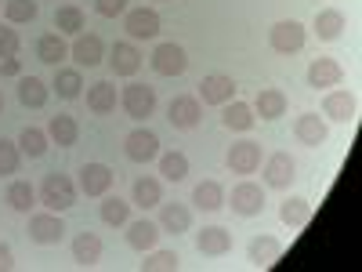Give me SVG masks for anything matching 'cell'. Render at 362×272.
Listing matches in <instances>:
<instances>
[{"label":"cell","mask_w":362,"mask_h":272,"mask_svg":"<svg viewBox=\"0 0 362 272\" xmlns=\"http://www.w3.org/2000/svg\"><path fill=\"white\" fill-rule=\"evenodd\" d=\"M40 200L47 210H69L76 207V186H73V178L69 174H47L44 178V186H40Z\"/></svg>","instance_id":"cell-1"},{"label":"cell","mask_w":362,"mask_h":272,"mask_svg":"<svg viewBox=\"0 0 362 272\" xmlns=\"http://www.w3.org/2000/svg\"><path fill=\"white\" fill-rule=\"evenodd\" d=\"M268 44L279 55H293V51L305 47V26L293 22V18H283V22H276L268 29Z\"/></svg>","instance_id":"cell-2"},{"label":"cell","mask_w":362,"mask_h":272,"mask_svg":"<svg viewBox=\"0 0 362 272\" xmlns=\"http://www.w3.org/2000/svg\"><path fill=\"white\" fill-rule=\"evenodd\" d=\"M66 236V222L58 218V210H44V215H33L29 218V239L40 247H51Z\"/></svg>","instance_id":"cell-3"},{"label":"cell","mask_w":362,"mask_h":272,"mask_svg":"<svg viewBox=\"0 0 362 272\" xmlns=\"http://www.w3.org/2000/svg\"><path fill=\"white\" fill-rule=\"evenodd\" d=\"M119 102H124L127 116L145 120V116H153V109H156V91L148 84H127L124 95H119Z\"/></svg>","instance_id":"cell-4"},{"label":"cell","mask_w":362,"mask_h":272,"mask_svg":"<svg viewBox=\"0 0 362 272\" xmlns=\"http://www.w3.org/2000/svg\"><path fill=\"white\" fill-rule=\"evenodd\" d=\"M124 153H127V160H134V164H148V160H156V157H160V138H156L153 131L138 128V131L127 135Z\"/></svg>","instance_id":"cell-5"},{"label":"cell","mask_w":362,"mask_h":272,"mask_svg":"<svg viewBox=\"0 0 362 272\" xmlns=\"http://www.w3.org/2000/svg\"><path fill=\"white\" fill-rule=\"evenodd\" d=\"M185 66H189V58H185V47L181 44H160L153 51V69L160 76H181Z\"/></svg>","instance_id":"cell-6"},{"label":"cell","mask_w":362,"mask_h":272,"mask_svg":"<svg viewBox=\"0 0 362 272\" xmlns=\"http://www.w3.org/2000/svg\"><path fill=\"white\" fill-rule=\"evenodd\" d=\"M232 210L243 218H254L264 210V193L261 186H254V181H239V186L232 189Z\"/></svg>","instance_id":"cell-7"},{"label":"cell","mask_w":362,"mask_h":272,"mask_svg":"<svg viewBox=\"0 0 362 272\" xmlns=\"http://www.w3.org/2000/svg\"><path fill=\"white\" fill-rule=\"evenodd\" d=\"M261 167V145L257 142H235L228 149V171L232 174H254Z\"/></svg>","instance_id":"cell-8"},{"label":"cell","mask_w":362,"mask_h":272,"mask_svg":"<svg viewBox=\"0 0 362 272\" xmlns=\"http://www.w3.org/2000/svg\"><path fill=\"white\" fill-rule=\"evenodd\" d=\"M322 113L329 120H337V124H351L355 113H358V98L351 95V91H329V95L322 98Z\"/></svg>","instance_id":"cell-9"},{"label":"cell","mask_w":362,"mask_h":272,"mask_svg":"<svg viewBox=\"0 0 362 272\" xmlns=\"http://www.w3.org/2000/svg\"><path fill=\"white\" fill-rule=\"evenodd\" d=\"M199 98H192V95H177V98H170V106H167V120L174 128H181V131H189V128H196L199 124Z\"/></svg>","instance_id":"cell-10"},{"label":"cell","mask_w":362,"mask_h":272,"mask_svg":"<svg viewBox=\"0 0 362 272\" xmlns=\"http://www.w3.org/2000/svg\"><path fill=\"white\" fill-rule=\"evenodd\" d=\"M293 135H297V142L319 149V145L329 138V128H326V120H322L319 113H305V116L293 120Z\"/></svg>","instance_id":"cell-11"},{"label":"cell","mask_w":362,"mask_h":272,"mask_svg":"<svg viewBox=\"0 0 362 272\" xmlns=\"http://www.w3.org/2000/svg\"><path fill=\"white\" fill-rule=\"evenodd\" d=\"M124 29H127L134 40H153L160 33V15L153 8H134V11H127Z\"/></svg>","instance_id":"cell-12"},{"label":"cell","mask_w":362,"mask_h":272,"mask_svg":"<svg viewBox=\"0 0 362 272\" xmlns=\"http://www.w3.org/2000/svg\"><path fill=\"white\" fill-rule=\"evenodd\" d=\"M199 95H203L206 106H225V102H232V95H235V84H232V76H225V73H210V76H203V84H199Z\"/></svg>","instance_id":"cell-13"},{"label":"cell","mask_w":362,"mask_h":272,"mask_svg":"<svg viewBox=\"0 0 362 272\" xmlns=\"http://www.w3.org/2000/svg\"><path fill=\"white\" fill-rule=\"evenodd\" d=\"M196 251L206 254V258H221V254H228V251H232V232L221 229V225L203 229V232L196 236Z\"/></svg>","instance_id":"cell-14"},{"label":"cell","mask_w":362,"mask_h":272,"mask_svg":"<svg viewBox=\"0 0 362 272\" xmlns=\"http://www.w3.org/2000/svg\"><path fill=\"white\" fill-rule=\"evenodd\" d=\"M112 186V171L105 164H83L80 167V189L87 196H105Z\"/></svg>","instance_id":"cell-15"},{"label":"cell","mask_w":362,"mask_h":272,"mask_svg":"<svg viewBox=\"0 0 362 272\" xmlns=\"http://www.w3.org/2000/svg\"><path fill=\"white\" fill-rule=\"evenodd\" d=\"M344 76L341 62H334V58H315V62L308 66V87L315 91H326V87H337Z\"/></svg>","instance_id":"cell-16"},{"label":"cell","mask_w":362,"mask_h":272,"mask_svg":"<svg viewBox=\"0 0 362 272\" xmlns=\"http://www.w3.org/2000/svg\"><path fill=\"white\" fill-rule=\"evenodd\" d=\"M264 181L272 189H286L290 181H293V160H290V153H272L268 160H264Z\"/></svg>","instance_id":"cell-17"},{"label":"cell","mask_w":362,"mask_h":272,"mask_svg":"<svg viewBox=\"0 0 362 272\" xmlns=\"http://www.w3.org/2000/svg\"><path fill=\"white\" fill-rule=\"evenodd\" d=\"M109 66H112L116 76H134V73L141 69V55H138L134 44H112V51H109Z\"/></svg>","instance_id":"cell-18"},{"label":"cell","mask_w":362,"mask_h":272,"mask_svg":"<svg viewBox=\"0 0 362 272\" xmlns=\"http://www.w3.org/2000/svg\"><path fill=\"white\" fill-rule=\"evenodd\" d=\"M250 109H254L261 120H279V116L286 113V95H283V91H276V87H261Z\"/></svg>","instance_id":"cell-19"},{"label":"cell","mask_w":362,"mask_h":272,"mask_svg":"<svg viewBox=\"0 0 362 272\" xmlns=\"http://www.w3.org/2000/svg\"><path fill=\"white\" fill-rule=\"evenodd\" d=\"M102 55H105V44H102V37H95V33H80L76 37V44H73V58H76V66H98L102 62Z\"/></svg>","instance_id":"cell-20"},{"label":"cell","mask_w":362,"mask_h":272,"mask_svg":"<svg viewBox=\"0 0 362 272\" xmlns=\"http://www.w3.org/2000/svg\"><path fill=\"white\" fill-rule=\"evenodd\" d=\"M160 225H163L170 236L189 232V229H192V210H189L185 203H163V210H160Z\"/></svg>","instance_id":"cell-21"},{"label":"cell","mask_w":362,"mask_h":272,"mask_svg":"<svg viewBox=\"0 0 362 272\" xmlns=\"http://www.w3.org/2000/svg\"><path fill=\"white\" fill-rule=\"evenodd\" d=\"M221 124L228 131H250L254 128V109L247 102H225L221 106Z\"/></svg>","instance_id":"cell-22"},{"label":"cell","mask_w":362,"mask_h":272,"mask_svg":"<svg viewBox=\"0 0 362 272\" xmlns=\"http://www.w3.org/2000/svg\"><path fill=\"white\" fill-rule=\"evenodd\" d=\"M279 218H283L290 229L308 225V222H312V203H308L305 196H290V200H283V207H279Z\"/></svg>","instance_id":"cell-23"},{"label":"cell","mask_w":362,"mask_h":272,"mask_svg":"<svg viewBox=\"0 0 362 272\" xmlns=\"http://www.w3.org/2000/svg\"><path fill=\"white\" fill-rule=\"evenodd\" d=\"M156 236H160V229L148 222V218H138V222L127 225V244L134 251H153L156 247Z\"/></svg>","instance_id":"cell-24"},{"label":"cell","mask_w":362,"mask_h":272,"mask_svg":"<svg viewBox=\"0 0 362 272\" xmlns=\"http://www.w3.org/2000/svg\"><path fill=\"white\" fill-rule=\"evenodd\" d=\"M279 254H283V244H279L276 236H257L254 244H250V261H254V265H261V268L276 265V261H279Z\"/></svg>","instance_id":"cell-25"},{"label":"cell","mask_w":362,"mask_h":272,"mask_svg":"<svg viewBox=\"0 0 362 272\" xmlns=\"http://www.w3.org/2000/svg\"><path fill=\"white\" fill-rule=\"evenodd\" d=\"M73 258L80 261V265H98V258H102V239L95 236V232H80L76 239H73Z\"/></svg>","instance_id":"cell-26"},{"label":"cell","mask_w":362,"mask_h":272,"mask_svg":"<svg viewBox=\"0 0 362 272\" xmlns=\"http://www.w3.org/2000/svg\"><path fill=\"white\" fill-rule=\"evenodd\" d=\"M47 138H51V142H58L62 149L76 145V138H80L76 120H73V116H51V124H47Z\"/></svg>","instance_id":"cell-27"},{"label":"cell","mask_w":362,"mask_h":272,"mask_svg":"<svg viewBox=\"0 0 362 272\" xmlns=\"http://www.w3.org/2000/svg\"><path fill=\"white\" fill-rule=\"evenodd\" d=\"M66 55H69V47H66L62 33H44L37 40V58H40V62H47V66H58Z\"/></svg>","instance_id":"cell-28"},{"label":"cell","mask_w":362,"mask_h":272,"mask_svg":"<svg viewBox=\"0 0 362 272\" xmlns=\"http://www.w3.org/2000/svg\"><path fill=\"white\" fill-rule=\"evenodd\" d=\"M344 33V15L326 8V11H315V37L319 40H337Z\"/></svg>","instance_id":"cell-29"},{"label":"cell","mask_w":362,"mask_h":272,"mask_svg":"<svg viewBox=\"0 0 362 272\" xmlns=\"http://www.w3.org/2000/svg\"><path fill=\"white\" fill-rule=\"evenodd\" d=\"M87 109H90V113H98V116L112 113V109H116V87L105 84V80L95 84V87L87 91Z\"/></svg>","instance_id":"cell-30"},{"label":"cell","mask_w":362,"mask_h":272,"mask_svg":"<svg viewBox=\"0 0 362 272\" xmlns=\"http://www.w3.org/2000/svg\"><path fill=\"white\" fill-rule=\"evenodd\" d=\"M192 203L199 210H221L225 207V189L218 186V181H199L196 193H192Z\"/></svg>","instance_id":"cell-31"},{"label":"cell","mask_w":362,"mask_h":272,"mask_svg":"<svg viewBox=\"0 0 362 272\" xmlns=\"http://www.w3.org/2000/svg\"><path fill=\"white\" fill-rule=\"evenodd\" d=\"M18 102L29 106V109H40L47 102V84L37 80V76H22L18 80Z\"/></svg>","instance_id":"cell-32"},{"label":"cell","mask_w":362,"mask_h":272,"mask_svg":"<svg viewBox=\"0 0 362 272\" xmlns=\"http://www.w3.org/2000/svg\"><path fill=\"white\" fill-rule=\"evenodd\" d=\"M160 200H163V189H160L156 178H138L134 181V203L138 207H156Z\"/></svg>","instance_id":"cell-33"},{"label":"cell","mask_w":362,"mask_h":272,"mask_svg":"<svg viewBox=\"0 0 362 272\" xmlns=\"http://www.w3.org/2000/svg\"><path fill=\"white\" fill-rule=\"evenodd\" d=\"M127 218H131V203H124L119 196L102 200V222L105 225H127Z\"/></svg>","instance_id":"cell-34"},{"label":"cell","mask_w":362,"mask_h":272,"mask_svg":"<svg viewBox=\"0 0 362 272\" xmlns=\"http://www.w3.org/2000/svg\"><path fill=\"white\" fill-rule=\"evenodd\" d=\"M54 29H58V33H80V29H83V11L73 8V4L58 8L54 11Z\"/></svg>","instance_id":"cell-35"},{"label":"cell","mask_w":362,"mask_h":272,"mask_svg":"<svg viewBox=\"0 0 362 272\" xmlns=\"http://www.w3.org/2000/svg\"><path fill=\"white\" fill-rule=\"evenodd\" d=\"M18 145H22V153H25V157L40 160V157L47 153V135H44V131H37V128H25V131H22V138H18Z\"/></svg>","instance_id":"cell-36"},{"label":"cell","mask_w":362,"mask_h":272,"mask_svg":"<svg viewBox=\"0 0 362 272\" xmlns=\"http://www.w3.org/2000/svg\"><path fill=\"white\" fill-rule=\"evenodd\" d=\"M160 174L167 178V181H181L189 174V157L185 153H167L163 160H160Z\"/></svg>","instance_id":"cell-37"},{"label":"cell","mask_w":362,"mask_h":272,"mask_svg":"<svg viewBox=\"0 0 362 272\" xmlns=\"http://www.w3.org/2000/svg\"><path fill=\"white\" fill-rule=\"evenodd\" d=\"M4 15L8 22H33L37 18V0H4Z\"/></svg>","instance_id":"cell-38"},{"label":"cell","mask_w":362,"mask_h":272,"mask_svg":"<svg viewBox=\"0 0 362 272\" xmlns=\"http://www.w3.org/2000/svg\"><path fill=\"white\" fill-rule=\"evenodd\" d=\"M80 87H83L80 69H58V76H54V91H58L62 98H76V95H80Z\"/></svg>","instance_id":"cell-39"},{"label":"cell","mask_w":362,"mask_h":272,"mask_svg":"<svg viewBox=\"0 0 362 272\" xmlns=\"http://www.w3.org/2000/svg\"><path fill=\"white\" fill-rule=\"evenodd\" d=\"M8 203H11V210H25L33 207V186H29V181H11L8 186Z\"/></svg>","instance_id":"cell-40"},{"label":"cell","mask_w":362,"mask_h":272,"mask_svg":"<svg viewBox=\"0 0 362 272\" xmlns=\"http://www.w3.org/2000/svg\"><path fill=\"white\" fill-rule=\"evenodd\" d=\"M177 265H181V258H177L174 251H153V254L141 261L145 272H174Z\"/></svg>","instance_id":"cell-41"},{"label":"cell","mask_w":362,"mask_h":272,"mask_svg":"<svg viewBox=\"0 0 362 272\" xmlns=\"http://www.w3.org/2000/svg\"><path fill=\"white\" fill-rule=\"evenodd\" d=\"M22 164V153H18V145L15 142H4L0 138V174H15Z\"/></svg>","instance_id":"cell-42"},{"label":"cell","mask_w":362,"mask_h":272,"mask_svg":"<svg viewBox=\"0 0 362 272\" xmlns=\"http://www.w3.org/2000/svg\"><path fill=\"white\" fill-rule=\"evenodd\" d=\"M15 55H18V33L0 26V58H15Z\"/></svg>","instance_id":"cell-43"},{"label":"cell","mask_w":362,"mask_h":272,"mask_svg":"<svg viewBox=\"0 0 362 272\" xmlns=\"http://www.w3.org/2000/svg\"><path fill=\"white\" fill-rule=\"evenodd\" d=\"M95 11L105 15V18H116L127 11V0H95Z\"/></svg>","instance_id":"cell-44"},{"label":"cell","mask_w":362,"mask_h":272,"mask_svg":"<svg viewBox=\"0 0 362 272\" xmlns=\"http://www.w3.org/2000/svg\"><path fill=\"white\" fill-rule=\"evenodd\" d=\"M18 73H22L18 58H4V62H0V76H18Z\"/></svg>","instance_id":"cell-45"},{"label":"cell","mask_w":362,"mask_h":272,"mask_svg":"<svg viewBox=\"0 0 362 272\" xmlns=\"http://www.w3.org/2000/svg\"><path fill=\"white\" fill-rule=\"evenodd\" d=\"M11 265H15V261H11V251L0 244V268H11Z\"/></svg>","instance_id":"cell-46"},{"label":"cell","mask_w":362,"mask_h":272,"mask_svg":"<svg viewBox=\"0 0 362 272\" xmlns=\"http://www.w3.org/2000/svg\"><path fill=\"white\" fill-rule=\"evenodd\" d=\"M0 109H4V102H0Z\"/></svg>","instance_id":"cell-47"}]
</instances>
